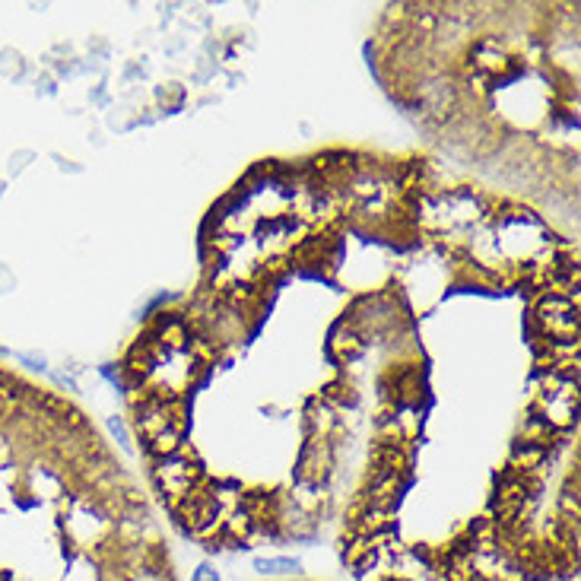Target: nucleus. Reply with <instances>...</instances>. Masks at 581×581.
Instances as JSON below:
<instances>
[{
  "label": "nucleus",
  "instance_id": "nucleus-1",
  "mask_svg": "<svg viewBox=\"0 0 581 581\" xmlns=\"http://www.w3.org/2000/svg\"><path fill=\"white\" fill-rule=\"evenodd\" d=\"M258 568H261V572L283 575V572H295V568H299V562H295V559H258Z\"/></svg>",
  "mask_w": 581,
  "mask_h": 581
},
{
  "label": "nucleus",
  "instance_id": "nucleus-2",
  "mask_svg": "<svg viewBox=\"0 0 581 581\" xmlns=\"http://www.w3.org/2000/svg\"><path fill=\"white\" fill-rule=\"evenodd\" d=\"M194 581H220V575H216L210 566H201L197 568V575H194Z\"/></svg>",
  "mask_w": 581,
  "mask_h": 581
}]
</instances>
